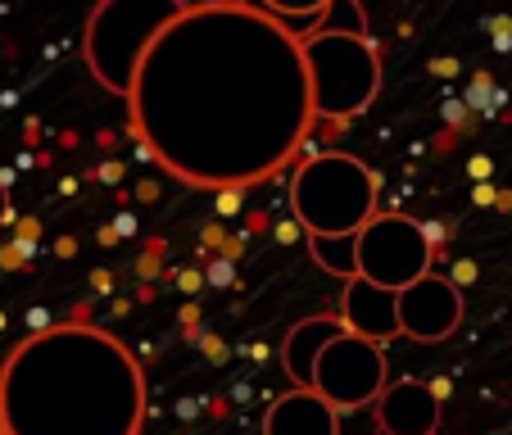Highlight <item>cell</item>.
Returning <instances> with one entry per match:
<instances>
[{"label": "cell", "instance_id": "obj_1", "mask_svg": "<svg viewBox=\"0 0 512 435\" xmlns=\"http://www.w3.org/2000/svg\"><path fill=\"white\" fill-rule=\"evenodd\" d=\"M127 109L136 141L200 191L268 182L318 123L304 46L259 0L186 5L141 59Z\"/></svg>", "mask_w": 512, "mask_h": 435}, {"label": "cell", "instance_id": "obj_2", "mask_svg": "<svg viewBox=\"0 0 512 435\" xmlns=\"http://www.w3.org/2000/svg\"><path fill=\"white\" fill-rule=\"evenodd\" d=\"M10 435H141L145 372L105 327H46L0 368Z\"/></svg>", "mask_w": 512, "mask_h": 435}, {"label": "cell", "instance_id": "obj_3", "mask_svg": "<svg viewBox=\"0 0 512 435\" xmlns=\"http://www.w3.org/2000/svg\"><path fill=\"white\" fill-rule=\"evenodd\" d=\"M290 209L309 241H354L377 218V177L354 155H313L290 182Z\"/></svg>", "mask_w": 512, "mask_h": 435}, {"label": "cell", "instance_id": "obj_4", "mask_svg": "<svg viewBox=\"0 0 512 435\" xmlns=\"http://www.w3.org/2000/svg\"><path fill=\"white\" fill-rule=\"evenodd\" d=\"M186 10V0H100L87 19V68L96 73L100 87L114 96H132L141 59L150 55L168 23H177Z\"/></svg>", "mask_w": 512, "mask_h": 435}, {"label": "cell", "instance_id": "obj_5", "mask_svg": "<svg viewBox=\"0 0 512 435\" xmlns=\"http://www.w3.org/2000/svg\"><path fill=\"white\" fill-rule=\"evenodd\" d=\"M309 64L313 114L327 123L363 114L381 91V59L363 28H322L318 37L300 41Z\"/></svg>", "mask_w": 512, "mask_h": 435}, {"label": "cell", "instance_id": "obj_6", "mask_svg": "<svg viewBox=\"0 0 512 435\" xmlns=\"http://www.w3.org/2000/svg\"><path fill=\"white\" fill-rule=\"evenodd\" d=\"M354 259H358V281H368L377 290H408L422 277H431V232L417 218L404 213H377L354 241Z\"/></svg>", "mask_w": 512, "mask_h": 435}, {"label": "cell", "instance_id": "obj_7", "mask_svg": "<svg viewBox=\"0 0 512 435\" xmlns=\"http://www.w3.org/2000/svg\"><path fill=\"white\" fill-rule=\"evenodd\" d=\"M390 377H386V354L381 345L354 336V331H340L327 349L318 354V368H313V395H322L336 413L345 408H363L386 395Z\"/></svg>", "mask_w": 512, "mask_h": 435}, {"label": "cell", "instance_id": "obj_8", "mask_svg": "<svg viewBox=\"0 0 512 435\" xmlns=\"http://www.w3.org/2000/svg\"><path fill=\"white\" fill-rule=\"evenodd\" d=\"M399 331H404L408 340H426V345H435V340H449L458 331V322H463V290L454 286L449 277H422L417 286L399 290Z\"/></svg>", "mask_w": 512, "mask_h": 435}, {"label": "cell", "instance_id": "obj_9", "mask_svg": "<svg viewBox=\"0 0 512 435\" xmlns=\"http://www.w3.org/2000/svg\"><path fill=\"white\" fill-rule=\"evenodd\" d=\"M377 431L381 435H435L440 431V395L417 377L390 381L377 399Z\"/></svg>", "mask_w": 512, "mask_h": 435}, {"label": "cell", "instance_id": "obj_10", "mask_svg": "<svg viewBox=\"0 0 512 435\" xmlns=\"http://www.w3.org/2000/svg\"><path fill=\"white\" fill-rule=\"evenodd\" d=\"M340 331H345V322L327 318V313L304 318V322H295V327L286 331V340H281V372L290 377V390H313L318 354L340 336Z\"/></svg>", "mask_w": 512, "mask_h": 435}, {"label": "cell", "instance_id": "obj_11", "mask_svg": "<svg viewBox=\"0 0 512 435\" xmlns=\"http://www.w3.org/2000/svg\"><path fill=\"white\" fill-rule=\"evenodd\" d=\"M263 435H340V413L313 390H286L263 417Z\"/></svg>", "mask_w": 512, "mask_h": 435}, {"label": "cell", "instance_id": "obj_12", "mask_svg": "<svg viewBox=\"0 0 512 435\" xmlns=\"http://www.w3.org/2000/svg\"><path fill=\"white\" fill-rule=\"evenodd\" d=\"M14 218V204H10V182H5V173H0V227Z\"/></svg>", "mask_w": 512, "mask_h": 435}, {"label": "cell", "instance_id": "obj_13", "mask_svg": "<svg viewBox=\"0 0 512 435\" xmlns=\"http://www.w3.org/2000/svg\"><path fill=\"white\" fill-rule=\"evenodd\" d=\"M0 435H10V431H5V408H0Z\"/></svg>", "mask_w": 512, "mask_h": 435}, {"label": "cell", "instance_id": "obj_14", "mask_svg": "<svg viewBox=\"0 0 512 435\" xmlns=\"http://www.w3.org/2000/svg\"><path fill=\"white\" fill-rule=\"evenodd\" d=\"M377 435H381V431H377Z\"/></svg>", "mask_w": 512, "mask_h": 435}]
</instances>
